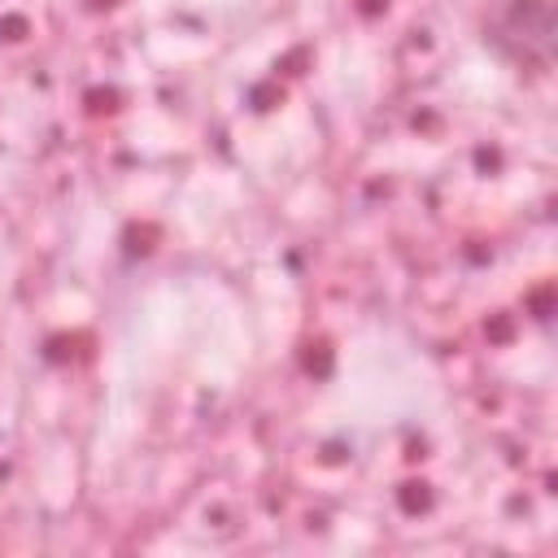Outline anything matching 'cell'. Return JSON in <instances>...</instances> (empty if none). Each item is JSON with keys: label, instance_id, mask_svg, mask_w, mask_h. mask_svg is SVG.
<instances>
[{"label": "cell", "instance_id": "obj_1", "mask_svg": "<svg viewBox=\"0 0 558 558\" xmlns=\"http://www.w3.org/2000/svg\"><path fill=\"white\" fill-rule=\"evenodd\" d=\"M527 9L536 13V35H527V39H536V48H541V52H549V31H554V26H549V0H532ZM523 31H527V22H523L519 0H514V4L497 17V26H493V44H501V48H506V44L514 39V52L523 57Z\"/></svg>", "mask_w": 558, "mask_h": 558}]
</instances>
